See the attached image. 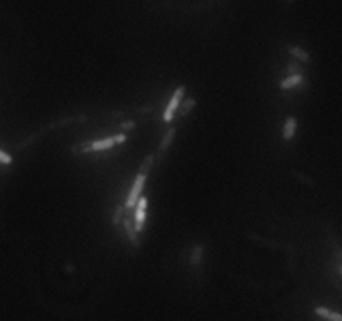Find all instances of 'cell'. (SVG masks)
<instances>
[{"label": "cell", "mask_w": 342, "mask_h": 321, "mask_svg": "<svg viewBox=\"0 0 342 321\" xmlns=\"http://www.w3.org/2000/svg\"><path fill=\"white\" fill-rule=\"evenodd\" d=\"M152 11L165 15H178V18H199L210 15L229 0H141Z\"/></svg>", "instance_id": "obj_1"}, {"label": "cell", "mask_w": 342, "mask_h": 321, "mask_svg": "<svg viewBox=\"0 0 342 321\" xmlns=\"http://www.w3.org/2000/svg\"><path fill=\"white\" fill-rule=\"evenodd\" d=\"M128 139V135L124 131H120V133H114V135H109V137H99V139H92V142H88V143H77V146H73L71 148V152L73 154H90V152H105V150H111V148H116V146H120V143H124Z\"/></svg>", "instance_id": "obj_2"}, {"label": "cell", "mask_w": 342, "mask_h": 321, "mask_svg": "<svg viewBox=\"0 0 342 321\" xmlns=\"http://www.w3.org/2000/svg\"><path fill=\"white\" fill-rule=\"evenodd\" d=\"M184 99H186V86L180 84L178 88L171 92L167 105H165V109H163V122L167 126H171V122L175 120V116H178V111H180L182 103H184Z\"/></svg>", "instance_id": "obj_3"}, {"label": "cell", "mask_w": 342, "mask_h": 321, "mask_svg": "<svg viewBox=\"0 0 342 321\" xmlns=\"http://www.w3.org/2000/svg\"><path fill=\"white\" fill-rule=\"evenodd\" d=\"M146 180H148V174H141V171H139V174L135 176V180H133V186H131V191H128V197H126V210L128 212H133L137 208V201L141 199V193H143V186H146Z\"/></svg>", "instance_id": "obj_4"}, {"label": "cell", "mask_w": 342, "mask_h": 321, "mask_svg": "<svg viewBox=\"0 0 342 321\" xmlns=\"http://www.w3.org/2000/svg\"><path fill=\"white\" fill-rule=\"evenodd\" d=\"M306 84V75L304 73H289L285 79H280V84H278V88L282 90V92H289V90H295L299 86Z\"/></svg>", "instance_id": "obj_5"}, {"label": "cell", "mask_w": 342, "mask_h": 321, "mask_svg": "<svg viewBox=\"0 0 342 321\" xmlns=\"http://www.w3.org/2000/svg\"><path fill=\"white\" fill-rule=\"evenodd\" d=\"M133 218H135L137 232H143V227H146V218H148V199L146 197H141V199L137 201V208L133 210Z\"/></svg>", "instance_id": "obj_6"}, {"label": "cell", "mask_w": 342, "mask_h": 321, "mask_svg": "<svg viewBox=\"0 0 342 321\" xmlns=\"http://www.w3.org/2000/svg\"><path fill=\"white\" fill-rule=\"evenodd\" d=\"M122 229H124V233H126L131 246H133V249H137V246H139V232L135 227V218H131V216L122 218Z\"/></svg>", "instance_id": "obj_7"}, {"label": "cell", "mask_w": 342, "mask_h": 321, "mask_svg": "<svg viewBox=\"0 0 342 321\" xmlns=\"http://www.w3.org/2000/svg\"><path fill=\"white\" fill-rule=\"evenodd\" d=\"M287 52H289V56L293 58L295 62H299V64H310L312 62V56H310V52L308 50H304L302 45H287Z\"/></svg>", "instance_id": "obj_8"}, {"label": "cell", "mask_w": 342, "mask_h": 321, "mask_svg": "<svg viewBox=\"0 0 342 321\" xmlns=\"http://www.w3.org/2000/svg\"><path fill=\"white\" fill-rule=\"evenodd\" d=\"M175 133H178V131H175L173 125H171L167 131H165V135H163V139H160V143H158V150H156V157H158V159H163L165 154L169 152L171 143H173V139H175Z\"/></svg>", "instance_id": "obj_9"}, {"label": "cell", "mask_w": 342, "mask_h": 321, "mask_svg": "<svg viewBox=\"0 0 342 321\" xmlns=\"http://www.w3.org/2000/svg\"><path fill=\"white\" fill-rule=\"evenodd\" d=\"M297 133V118L295 116H287L285 118V125H282V142H291Z\"/></svg>", "instance_id": "obj_10"}, {"label": "cell", "mask_w": 342, "mask_h": 321, "mask_svg": "<svg viewBox=\"0 0 342 321\" xmlns=\"http://www.w3.org/2000/svg\"><path fill=\"white\" fill-rule=\"evenodd\" d=\"M314 313L327 321H342V313H336V310L325 308V306H314Z\"/></svg>", "instance_id": "obj_11"}, {"label": "cell", "mask_w": 342, "mask_h": 321, "mask_svg": "<svg viewBox=\"0 0 342 321\" xmlns=\"http://www.w3.org/2000/svg\"><path fill=\"white\" fill-rule=\"evenodd\" d=\"M203 244H195V249H192V255H190V266H201V261H203Z\"/></svg>", "instance_id": "obj_12"}, {"label": "cell", "mask_w": 342, "mask_h": 321, "mask_svg": "<svg viewBox=\"0 0 342 321\" xmlns=\"http://www.w3.org/2000/svg\"><path fill=\"white\" fill-rule=\"evenodd\" d=\"M154 163H156V154H146V159H143L141 165H139V171H141V174H150V169L154 167Z\"/></svg>", "instance_id": "obj_13"}, {"label": "cell", "mask_w": 342, "mask_h": 321, "mask_svg": "<svg viewBox=\"0 0 342 321\" xmlns=\"http://www.w3.org/2000/svg\"><path fill=\"white\" fill-rule=\"evenodd\" d=\"M192 107H195V99H192V96H186L184 103H182V107H180V116H182V118L188 116L190 111H192Z\"/></svg>", "instance_id": "obj_14"}, {"label": "cell", "mask_w": 342, "mask_h": 321, "mask_svg": "<svg viewBox=\"0 0 342 321\" xmlns=\"http://www.w3.org/2000/svg\"><path fill=\"white\" fill-rule=\"evenodd\" d=\"M124 210H126V206H118L116 210H114V216H111V225H122V218H124Z\"/></svg>", "instance_id": "obj_15"}, {"label": "cell", "mask_w": 342, "mask_h": 321, "mask_svg": "<svg viewBox=\"0 0 342 321\" xmlns=\"http://www.w3.org/2000/svg\"><path fill=\"white\" fill-rule=\"evenodd\" d=\"M137 126V120H120V131H131Z\"/></svg>", "instance_id": "obj_16"}, {"label": "cell", "mask_w": 342, "mask_h": 321, "mask_svg": "<svg viewBox=\"0 0 342 321\" xmlns=\"http://www.w3.org/2000/svg\"><path fill=\"white\" fill-rule=\"evenodd\" d=\"M0 160H2L4 167H9L11 160H13V159H11V152H7V150H0Z\"/></svg>", "instance_id": "obj_17"}, {"label": "cell", "mask_w": 342, "mask_h": 321, "mask_svg": "<svg viewBox=\"0 0 342 321\" xmlns=\"http://www.w3.org/2000/svg\"><path fill=\"white\" fill-rule=\"evenodd\" d=\"M285 2H289V4H293V2H295V0H285Z\"/></svg>", "instance_id": "obj_18"}]
</instances>
